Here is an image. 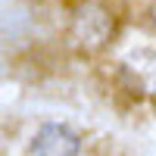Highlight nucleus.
Returning a JSON list of instances; mask_svg holds the SVG:
<instances>
[{
  "instance_id": "obj_1",
  "label": "nucleus",
  "mask_w": 156,
  "mask_h": 156,
  "mask_svg": "<svg viewBox=\"0 0 156 156\" xmlns=\"http://www.w3.org/2000/svg\"><path fill=\"white\" fill-rule=\"evenodd\" d=\"M109 34H112V16H109V9L103 3H97V0H84V3L75 9L72 28H69V37L75 41V47H81V50H100L103 44L109 41Z\"/></svg>"
},
{
  "instance_id": "obj_2",
  "label": "nucleus",
  "mask_w": 156,
  "mask_h": 156,
  "mask_svg": "<svg viewBox=\"0 0 156 156\" xmlns=\"http://www.w3.org/2000/svg\"><path fill=\"white\" fill-rule=\"evenodd\" d=\"M78 150H81V137L69 125H59V122L41 125L31 140L34 156H78Z\"/></svg>"
},
{
  "instance_id": "obj_3",
  "label": "nucleus",
  "mask_w": 156,
  "mask_h": 156,
  "mask_svg": "<svg viewBox=\"0 0 156 156\" xmlns=\"http://www.w3.org/2000/svg\"><path fill=\"white\" fill-rule=\"evenodd\" d=\"M147 16H150V22L156 25V0H153V3H150V9H147Z\"/></svg>"
}]
</instances>
